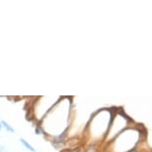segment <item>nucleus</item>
Returning <instances> with one entry per match:
<instances>
[{"instance_id": "2", "label": "nucleus", "mask_w": 152, "mask_h": 152, "mask_svg": "<svg viewBox=\"0 0 152 152\" xmlns=\"http://www.w3.org/2000/svg\"><path fill=\"white\" fill-rule=\"evenodd\" d=\"M1 124H2V126H3V127H4V128H6V130H7V131L12 132V133L15 131V130H14V128H13L12 126H10V125H9V124L7 123L6 121H4V120H2V121H1Z\"/></svg>"}, {"instance_id": "1", "label": "nucleus", "mask_w": 152, "mask_h": 152, "mask_svg": "<svg viewBox=\"0 0 152 152\" xmlns=\"http://www.w3.org/2000/svg\"><path fill=\"white\" fill-rule=\"evenodd\" d=\"M20 141H21V143H22L23 145H24L25 147H26L27 149L29 150V151H31V152H36V150L34 149V147H33V146L31 145V144H29L28 141H26V140H25L24 138H21Z\"/></svg>"}, {"instance_id": "3", "label": "nucleus", "mask_w": 152, "mask_h": 152, "mask_svg": "<svg viewBox=\"0 0 152 152\" xmlns=\"http://www.w3.org/2000/svg\"><path fill=\"white\" fill-rule=\"evenodd\" d=\"M1 128H2V124H1V122H0V131H1Z\"/></svg>"}]
</instances>
